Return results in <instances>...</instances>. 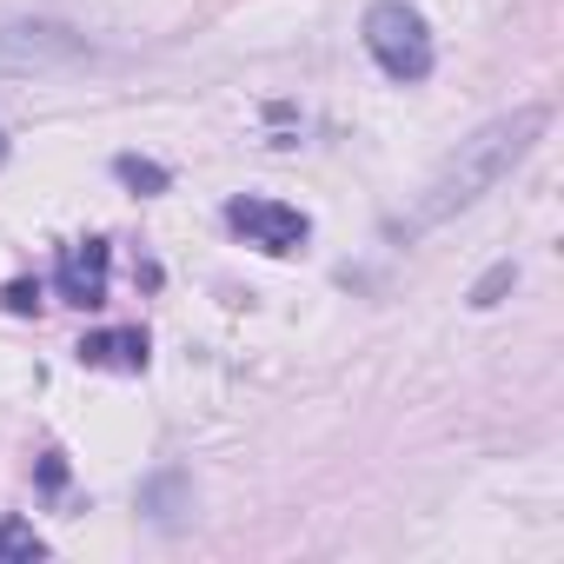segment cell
Masks as SVG:
<instances>
[{"mask_svg": "<svg viewBox=\"0 0 564 564\" xmlns=\"http://www.w3.org/2000/svg\"><path fill=\"white\" fill-rule=\"evenodd\" d=\"M107 272H113V246H107V239H80V246L61 252L54 286H61L67 306H100V300H107Z\"/></svg>", "mask_w": 564, "mask_h": 564, "instance_id": "5b68a950", "label": "cell"}, {"mask_svg": "<svg viewBox=\"0 0 564 564\" xmlns=\"http://www.w3.org/2000/svg\"><path fill=\"white\" fill-rule=\"evenodd\" d=\"M544 127H551V107H511V113H498V120H485L471 140H458V153L425 180V193L392 219V239H425V232H438L445 219H458V213H471L498 180H511V166H524V153L544 140Z\"/></svg>", "mask_w": 564, "mask_h": 564, "instance_id": "6da1fadb", "label": "cell"}, {"mask_svg": "<svg viewBox=\"0 0 564 564\" xmlns=\"http://www.w3.org/2000/svg\"><path fill=\"white\" fill-rule=\"evenodd\" d=\"M0 557L34 564V557H47V538H41L34 524H21V518H0Z\"/></svg>", "mask_w": 564, "mask_h": 564, "instance_id": "52a82bcc", "label": "cell"}, {"mask_svg": "<svg viewBox=\"0 0 564 564\" xmlns=\"http://www.w3.org/2000/svg\"><path fill=\"white\" fill-rule=\"evenodd\" d=\"M511 279H518V265H511V259H505V265H491L478 286H471V306H498V293L511 286Z\"/></svg>", "mask_w": 564, "mask_h": 564, "instance_id": "9c48e42d", "label": "cell"}, {"mask_svg": "<svg viewBox=\"0 0 564 564\" xmlns=\"http://www.w3.org/2000/svg\"><path fill=\"white\" fill-rule=\"evenodd\" d=\"M359 41H366V54L379 61V74L399 80V87H419V80L432 74V61H438L432 21L412 8V0H372L366 21H359Z\"/></svg>", "mask_w": 564, "mask_h": 564, "instance_id": "7a4b0ae2", "label": "cell"}, {"mask_svg": "<svg viewBox=\"0 0 564 564\" xmlns=\"http://www.w3.org/2000/svg\"><path fill=\"white\" fill-rule=\"evenodd\" d=\"M113 173H120L133 193H160V186H166V166H153V160H133V153H120V160H113Z\"/></svg>", "mask_w": 564, "mask_h": 564, "instance_id": "ba28073f", "label": "cell"}, {"mask_svg": "<svg viewBox=\"0 0 564 564\" xmlns=\"http://www.w3.org/2000/svg\"><path fill=\"white\" fill-rule=\"evenodd\" d=\"M41 485H47V491H61V485H67V465H61V458H47V465H41Z\"/></svg>", "mask_w": 564, "mask_h": 564, "instance_id": "8fae6325", "label": "cell"}, {"mask_svg": "<svg viewBox=\"0 0 564 564\" xmlns=\"http://www.w3.org/2000/svg\"><path fill=\"white\" fill-rule=\"evenodd\" d=\"M226 226H232L246 246L272 252V259H286V252H300V246L313 239V219H306L300 206L265 199V193H239V199H226Z\"/></svg>", "mask_w": 564, "mask_h": 564, "instance_id": "3957f363", "label": "cell"}, {"mask_svg": "<svg viewBox=\"0 0 564 564\" xmlns=\"http://www.w3.org/2000/svg\"><path fill=\"white\" fill-rule=\"evenodd\" d=\"M87 61V34L74 28H54V21H14V28H0V67H74Z\"/></svg>", "mask_w": 564, "mask_h": 564, "instance_id": "277c9868", "label": "cell"}, {"mask_svg": "<svg viewBox=\"0 0 564 564\" xmlns=\"http://www.w3.org/2000/svg\"><path fill=\"white\" fill-rule=\"evenodd\" d=\"M74 352H80V366H100V372H147V333H133V326L87 333Z\"/></svg>", "mask_w": 564, "mask_h": 564, "instance_id": "8992f818", "label": "cell"}, {"mask_svg": "<svg viewBox=\"0 0 564 564\" xmlns=\"http://www.w3.org/2000/svg\"><path fill=\"white\" fill-rule=\"evenodd\" d=\"M0 160H8V140H0Z\"/></svg>", "mask_w": 564, "mask_h": 564, "instance_id": "7c38bea8", "label": "cell"}, {"mask_svg": "<svg viewBox=\"0 0 564 564\" xmlns=\"http://www.w3.org/2000/svg\"><path fill=\"white\" fill-rule=\"evenodd\" d=\"M0 306H8V313H34V306H41V286H28V279H14V286L0 293Z\"/></svg>", "mask_w": 564, "mask_h": 564, "instance_id": "30bf717a", "label": "cell"}]
</instances>
